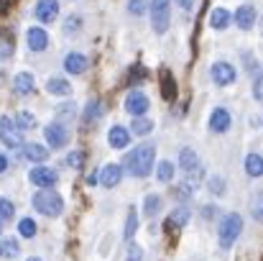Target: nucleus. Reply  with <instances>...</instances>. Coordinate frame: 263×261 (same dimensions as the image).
I'll return each mask as SVG.
<instances>
[{
	"instance_id": "nucleus-1",
	"label": "nucleus",
	"mask_w": 263,
	"mask_h": 261,
	"mask_svg": "<svg viewBox=\"0 0 263 261\" xmlns=\"http://www.w3.org/2000/svg\"><path fill=\"white\" fill-rule=\"evenodd\" d=\"M154 159H156V149L151 144H141L125 156V169L133 177H148L154 169Z\"/></svg>"
},
{
	"instance_id": "nucleus-2",
	"label": "nucleus",
	"mask_w": 263,
	"mask_h": 261,
	"mask_svg": "<svg viewBox=\"0 0 263 261\" xmlns=\"http://www.w3.org/2000/svg\"><path fill=\"white\" fill-rule=\"evenodd\" d=\"M33 207H36L39 213L49 215V218H59L62 210H64V200H62V195L54 192V189H39V192L33 195Z\"/></svg>"
},
{
	"instance_id": "nucleus-3",
	"label": "nucleus",
	"mask_w": 263,
	"mask_h": 261,
	"mask_svg": "<svg viewBox=\"0 0 263 261\" xmlns=\"http://www.w3.org/2000/svg\"><path fill=\"white\" fill-rule=\"evenodd\" d=\"M240 231H243V218H240L238 213H228V215L222 218V223H220V231H217L220 246H222V249H230V246L238 241Z\"/></svg>"
},
{
	"instance_id": "nucleus-4",
	"label": "nucleus",
	"mask_w": 263,
	"mask_h": 261,
	"mask_svg": "<svg viewBox=\"0 0 263 261\" xmlns=\"http://www.w3.org/2000/svg\"><path fill=\"white\" fill-rule=\"evenodd\" d=\"M172 21V0H154L151 3V23L156 33H166Z\"/></svg>"
},
{
	"instance_id": "nucleus-5",
	"label": "nucleus",
	"mask_w": 263,
	"mask_h": 261,
	"mask_svg": "<svg viewBox=\"0 0 263 261\" xmlns=\"http://www.w3.org/2000/svg\"><path fill=\"white\" fill-rule=\"evenodd\" d=\"M0 141H3L5 146H10V149L23 146V136H21V131H18L15 120H10L8 115H3V118H0Z\"/></svg>"
},
{
	"instance_id": "nucleus-6",
	"label": "nucleus",
	"mask_w": 263,
	"mask_h": 261,
	"mask_svg": "<svg viewBox=\"0 0 263 261\" xmlns=\"http://www.w3.org/2000/svg\"><path fill=\"white\" fill-rule=\"evenodd\" d=\"M44 136H46V144L51 149H62V146L69 144V128L64 123H49L44 128Z\"/></svg>"
},
{
	"instance_id": "nucleus-7",
	"label": "nucleus",
	"mask_w": 263,
	"mask_h": 261,
	"mask_svg": "<svg viewBox=\"0 0 263 261\" xmlns=\"http://www.w3.org/2000/svg\"><path fill=\"white\" fill-rule=\"evenodd\" d=\"M28 179H31V184H36L41 189H51L59 182V174L54 172L51 167H36V169L28 172Z\"/></svg>"
},
{
	"instance_id": "nucleus-8",
	"label": "nucleus",
	"mask_w": 263,
	"mask_h": 261,
	"mask_svg": "<svg viewBox=\"0 0 263 261\" xmlns=\"http://www.w3.org/2000/svg\"><path fill=\"white\" fill-rule=\"evenodd\" d=\"M148 108H151L148 97H146L143 92H138V90H133V92L125 97V110H128L133 118H143V115L148 113Z\"/></svg>"
},
{
	"instance_id": "nucleus-9",
	"label": "nucleus",
	"mask_w": 263,
	"mask_h": 261,
	"mask_svg": "<svg viewBox=\"0 0 263 261\" xmlns=\"http://www.w3.org/2000/svg\"><path fill=\"white\" fill-rule=\"evenodd\" d=\"M210 75H212L215 85H220V87L233 85V82H235V77H238V72H235V67H233L230 62H215Z\"/></svg>"
},
{
	"instance_id": "nucleus-10",
	"label": "nucleus",
	"mask_w": 263,
	"mask_h": 261,
	"mask_svg": "<svg viewBox=\"0 0 263 261\" xmlns=\"http://www.w3.org/2000/svg\"><path fill=\"white\" fill-rule=\"evenodd\" d=\"M59 15V0H39L36 5V18L41 23H54Z\"/></svg>"
},
{
	"instance_id": "nucleus-11",
	"label": "nucleus",
	"mask_w": 263,
	"mask_h": 261,
	"mask_svg": "<svg viewBox=\"0 0 263 261\" xmlns=\"http://www.w3.org/2000/svg\"><path fill=\"white\" fill-rule=\"evenodd\" d=\"M120 179H123V169H120L118 164H107V167H102V169H100V184H102L105 189L118 187V184H120Z\"/></svg>"
},
{
	"instance_id": "nucleus-12",
	"label": "nucleus",
	"mask_w": 263,
	"mask_h": 261,
	"mask_svg": "<svg viewBox=\"0 0 263 261\" xmlns=\"http://www.w3.org/2000/svg\"><path fill=\"white\" fill-rule=\"evenodd\" d=\"M26 41H28V49H31V51H44V49L49 46V33H46L44 28L33 26V28H28Z\"/></svg>"
},
{
	"instance_id": "nucleus-13",
	"label": "nucleus",
	"mask_w": 263,
	"mask_h": 261,
	"mask_svg": "<svg viewBox=\"0 0 263 261\" xmlns=\"http://www.w3.org/2000/svg\"><path fill=\"white\" fill-rule=\"evenodd\" d=\"M256 8L253 5H240L238 10H235V23H238V28H243V31H251L253 26H256Z\"/></svg>"
},
{
	"instance_id": "nucleus-14",
	"label": "nucleus",
	"mask_w": 263,
	"mask_h": 261,
	"mask_svg": "<svg viewBox=\"0 0 263 261\" xmlns=\"http://www.w3.org/2000/svg\"><path fill=\"white\" fill-rule=\"evenodd\" d=\"M230 123H233V118H230V113H228L225 108H215V110H212V115H210V128H212L215 133H225V131L230 128Z\"/></svg>"
},
{
	"instance_id": "nucleus-15",
	"label": "nucleus",
	"mask_w": 263,
	"mask_h": 261,
	"mask_svg": "<svg viewBox=\"0 0 263 261\" xmlns=\"http://www.w3.org/2000/svg\"><path fill=\"white\" fill-rule=\"evenodd\" d=\"M87 67H89V62H87V57H85V54L72 51V54H67V57H64V69H67L69 75H82Z\"/></svg>"
},
{
	"instance_id": "nucleus-16",
	"label": "nucleus",
	"mask_w": 263,
	"mask_h": 261,
	"mask_svg": "<svg viewBox=\"0 0 263 261\" xmlns=\"http://www.w3.org/2000/svg\"><path fill=\"white\" fill-rule=\"evenodd\" d=\"M107 144H110L112 149H125V146L130 144V131L123 128V126H112L110 133H107Z\"/></svg>"
},
{
	"instance_id": "nucleus-17",
	"label": "nucleus",
	"mask_w": 263,
	"mask_h": 261,
	"mask_svg": "<svg viewBox=\"0 0 263 261\" xmlns=\"http://www.w3.org/2000/svg\"><path fill=\"white\" fill-rule=\"evenodd\" d=\"M159 82H161V95H164V100H174L176 97V80L174 75H172V69H161L159 72Z\"/></svg>"
},
{
	"instance_id": "nucleus-18",
	"label": "nucleus",
	"mask_w": 263,
	"mask_h": 261,
	"mask_svg": "<svg viewBox=\"0 0 263 261\" xmlns=\"http://www.w3.org/2000/svg\"><path fill=\"white\" fill-rule=\"evenodd\" d=\"M33 85H36V80H33L31 72H18L15 80H13V87H15L18 95H31V92H33Z\"/></svg>"
},
{
	"instance_id": "nucleus-19",
	"label": "nucleus",
	"mask_w": 263,
	"mask_h": 261,
	"mask_svg": "<svg viewBox=\"0 0 263 261\" xmlns=\"http://www.w3.org/2000/svg\"><path fill=\"white\" fill-rule=\"evenodd\" d=\"M23 156L28 162H46L49 159V149L41 144H23Z\"/></svg>"
},
{
	"instance_id": "nucleus-20",
	"label": "nucleus",
	"mask_w": 263,
	"mask_h": 261,
	"mask_svg": "<svg viewBox=\"0 0 263 261\" xmlns=\"http://www.w3.org/2000/svg\"><path fill=\"white\" fill-rule=\"evenodd\" d=\"M189 210L186 207H179V210H174L169 218H166V231H179V228H184L186 223H189Z\"/></svg>"
},
{
	"instance_id": "nucleus-21",
	"label": "nucleus",
	"mask_w": 263,
	"mask_h": 261,
	"mask_svg": "<svg viewBox=\"0 0 263 261\" xmlns=\"http://www.w3.org/2000/svg\"><path fill=\"white\" fill-rule=\"evenodd\" d=\"M230 21H233V15H230L228 10H222V8H215V10L210 13V26H212L215 31H225V28L230 26Z\"/></svg>"
},
{
	"instance_id": "nucleus-22",
	"label": "nucleus",
	"mask_w": 263,
	"mask_h": 261,
	"mask_svg": "<svg viewBox=\"0 0 263 261\" xmlns=\"http://www.w3.org/2000/svg\"><path fill=\"white\" fill-rule=\"evenodd\" d=\"M179 167H181V172H194L197 167H199V159H197V154H194V149H181L179 151Z\"/></svg>"
},
{
	"instance_id": "nucleus-23",
	"label": "nucleus",
	"mask_w": 263,
	"mask_h": 261,
	"mask_svg": "<svg viewBox=\"0 0 263 261\" xmlns=\"http://www.w3.org/2000/svg\"><path fill=\"white\" fill-rule=\"evenodd\" d=\"M46 92H49V95H69V92H72V85H69L64 77H51V80L46 82Z\"/></svg>"
},
{
	"instance_id": "nucleus-24",
	"label": "nucleus",
	"mask_w": 263,
	"mask_h": 261,
	"mask_svg": "<svg viewBox=\"0 0 263 261\" xmlns=\"http://www.w3.org/2000/svg\"><path fill=\"white\" fill-rule=\"evenodd\" d=\"M246 172L251 174V177H263V156L251 154V156L246 159Z\"/></svg>"
},
{
	"instance_id": "nucleus-25",
	"label": "nucleus",
	"mask_w": 263,
	"mask_h": 261,
	"mask_svg": "<svg viewBox=\"0 0 263 261\" xmlns=\"http://www.w3.org/2000/svg\"><path fill=\"white\" fill-rule=\"evenodd\" d=\"M18 256V241L15 238H3L0 241V259H13Z\"/></svg>"
},
{
	"instance_id": "nucleus-26",
	"label": "nucleus",
	"mask_w": 263,
	"mask_h": 261,
	"mask_svg": "<svg viewBox=\"0 0 263 261\" xmlns=\"http://www.w3.org/2000/svg\"><path fill=\"white\" fill-rule=\"evenodd\" d=\"M13 57V33L10 31H0V59Z\"/></svg>"
},
{
	"instance_id": "nucleus-27",
	"label": "nucleus",
	"mask_w": 263,
	"mask_h": 261,
	"mask_svg": "<svg viewBox=\"0 0 263 261\" xmlns=\"http://www.w3.org/2000/svg\"><path fill=\"white\" fill-rule=\"evenodd\" d=\"M100 115H102V102H100V100H89L87 108H85V115H82L85 123H95Z\"/></svg>"
},
{
	"instance_id": "nucleus-28",
	"label": "nucleus",
	"mask_w": 263,
	"mask_h": 261,
	"mask_svg": "<svg viewBox=\"0 0 263 261\" xmlns=\"http://www.w3.org/2000/svg\"><path fill=\"white\" fill-rule=\"evenodd\" d=\"M15 126H18V131H21V133H23V131H31V128L36 126V118H33V113H28V110L18 113V118H15Z\"/></svg>"
},
{
	"instance_id": "nucleus-29",
	"label": "nucleus",
	"mask_w": 263,
	"mask_h": 261,
	"mask_svg": "<svg viewBox=\"0 0 263 261\" xmlns=\"http://www.w3.org/2000/svg\"><path fill=\"white\" fill-rule=\"evenodd\" d=\"M161 210V197L159 195H146V202H143V213L148 218H154L156 213Z\"/></svg>"
},
{
	"instance_id": "nucleus-30",
	"label": "nucleus",
	"mask_w": 263,
	"mask_h": 261,
	"mask_svg": "<svg viewBox=\"0 0 263 261\" xmlns=\"http://www.w3.org/2000/svg\"><path fill=\"white\" fill-rule=\"evenodd\" d=\"M133 136H148L151 133V128H154V123L151 120H146V118H133Z\"/></svg>"
},
{
	"instance_id": "nucleus-31",
	"label": "nucleus",
	"mask_w": 263,
	"mask_h": 261,
	"mask_svg": "<svg viewBox=\"0 0 263 261\" xmlns=\"http://www.w3.org/2000/svg\"><path fill=\"white\" fill-rule=\"evenodd\" d=\"M136 228H138V213H136V207H130L128 220H125V241H130L136 236Z\"/></svg>"
},
{
	"instance_id": "nucleus-32",
	"label": "nucleus",
	"mask_w": 263,
	"mask_h": 261,
	"mask_svg": "<svg viewBox=\"0 0 263 261\" xmlns=\"http://www.w3.org/2000/svg\"><path fill=\"white\" fill-rule=\"evenodd\" d=\"M18 233H21L23 238H33V236H36V220L23 218V220L18 223Z\"/></svg>"
},
{
	"instance_id": "nucleus-33",
	"label": "nucleus",
	"mask_w": 263,
	"mask_h": 261,
	"mask_svg": "<svg viewBox=\"0 0 263 261\" xmlns=\"http://www.w3.org/2000/svg\"><path fill=\"white\" fill-rule=\"evenodd\" d=\"M13 215H15V205H13L10 200L0 197V223H5V220H13Z\"/></svg>"
},
{
	"instance_id": "nucleus-34",
	"label": "nucleus",
	"mask_w": 263,
	"mask_h": 261,
	"mask_svg": "<svg viewBox=\"0 0 263 261\" xmlns=\"http://www.w3.org/2000/svg\"><path fill=\"white\" fill-rule=\"evenodd\" d=\"M74 118V105L72 102H64L57 108V123H64V120H72Z\"/></svg>"
},
{
	"instance_id": "nucleus-35",
	"label": "nucleus",
	"mask_w": 263,
	"mask_h": 261,
	"mask_svg": "<svg viewBox=\"0 0 263 261\" xmlns=\"http://www.w3.org/2000/svg\"><path fill=\"white\" fill-rule=\"evenodd\" d=\"M251 213H253V218L263 223V192H258L253 200H251Z\"/></svg>"
},
{
	"instance_id": "nucleus-36",
	"label": "nucleus",
	"mask_w": 263,
	"mask_h": 261,
	"mask_svg": "<svg viewBox=\"0 0 263 261\" xmlns=\"http://www.w3.org/2000/svg\"><path fill=\"white\" fill-rule=\"evenodd\" d=\"M207 187H210L212 195H222V192H225V179H222L220 174H215V177L207 179Z\"/></svg>"
},
{
	"instance_id": "nucleus-37",
	"label": "nucleus",
	"mask_w": 263,
	"mask_h": 261,
	"mask_svg": "<svg viewBox=\"0 0 263 261\" xmlns=\"http://www.w3.org/2000/svg\"><path fill=\"white\" fill-rule=\"evenodd\" d=\"M80 26H82V18H80V15H69V18L64 21V33L72 36V33L80 31Z\"/></svg>"
},
{
	"instance_id": "nucleus-38",
	"label": "nucleus",
	"mask_w": 263,
	"mask_h": 261,
	"mask_svg": "<svg viewBox=\"0 0 263 261\" xmlns=\"http://www.w3.org/2000/svg\"><path fill=\"white\" fill-rule=\"evenodd\" d=\"M146 10H148V0H128V13L143 15Z\"/></svg>"
},
{
	"instance_id": "nucleus-39",
	"label": "nucleus",
	"mask_w": 263,
	"mask_h": 261,
	"mask_svg": "<svg viewBox=\"0 0 263 261\" xmlns=\"http://www.w3.org/2000/svg\"><path fill=\"white\" fill-rule=\"evenodd\" d=\"M156 174H159V182H172V177H174V167H172L169 162H161Z\"/></svg>"
},
{
	"instance_id": "nucleus-40",
	"label": "nucleus",
	"mask_w": 263,
	"mask_h": 261,
	"mask_svg": "<svg viewBox=\"0 0 263 261\" xmlns=\"http://www.w3.org/2000/svg\"><path fill=\"white\" fill-rule=\"evenodd\" d=\"M67 164H69L72 169H82V167H85V154H82V151H72V154L67 156Z\"/></svg>"
},
{
	"instance_id": "nucleus-41",
	"label": "nucleus",
	"mask_w": 263,
	"mask_h": 261,
	"mask_svg": "<svg viewBox=\"0 0 263 261\" xmlns=\"http://www.w3.org/2000/svg\"><path fill=\"white\" fill-rule=\"evenodd\" d=\"M174 197H176V200H189V197H192V187H189L186 182L176 184V187H174Z\"/></svg>"
},
{
	"instance_id": "nucleus-42",
	"label": "nucleus",
	"mask_w": 263,
	"mask_h": 261,
	"mask_svg": "<svg viewBox=\"0 0 263 261\" xmlns=\"http://www.w3.org/2000/svg\"><path fill=\"white\" fill-rule=\"evenodd\" d=\"M143 259V249L141 246H128V254H125V261H141Z\"/></svg>"
},
{
	"instance_id": "nucleus-43",
	"label": "nucleus",
	"mask_w": 263,
	"mask_h": 261,
	"mask_svg": "<svg viewBox=\"0 0 263 261\" xmlns=\"http://www.w3.org/2000/svg\"><path fill=\"white\" fill-rule=\"evenodd\" d=\"M143 77H146V69H143L141 64H136V67H133V72H130V82L136 85V82H138V80H143Z\"/></svg>"
},
{
	"instance_id": "nucleus-44",
	"label": "nucleus",
	"mask_w": 263,
	"mask_h": 261,
	"mask_svg": "<svg viewBox=\"0 0 263 261\" xmlns=\"http://www.w3.org/2000/svg\"><path fill=\"white\" fill-rule=\"evenodd\" d=\"M253 97H256L258 102H263V75L256 80V85H253Z\"/></svg>"
},
{
	"instance_id": "nucleus-45",
	"label": "nucleus",
	"mask_w": 263,
	"mask_h": 261,
	"mask_svg": "<svg viewBox=\"0 0 263 261\" xmlns=\"http://www.w3.org/2000/svg\"><path fill=\"white\" fill-rule=\"evenodd\" d=\"M176 5H181L184 10H189V8H194V0H176Z\"/></svg>"
},
{
	"instance_id": "nucleus-46",
	"label": "nucleus",
	"mask_w": 263,
	"mask_h": 261,
	"mask_svg": "<svg viewBox=\"0 0 263 261\" xmlns=\"http://www.w3.org/2000/svg\"><path fill=\"white\" fill-rule=\"evenodd\" d=\"M97 182H100V177H97V174H95V172H92V174H87V184H89V187H95Z\"/></svg>"
},
{
	"instance_id": "nucleus-47",
	"label": "nucleus",
	"mask_w": 263,
	"mask_h": 261,
	"mask_svg": "<svg viewBox=\"0 0 263 261\" xmlns=\"http://www.w3.org/2000/svg\"><path fill=\"white\" fill-rule=\"evenodd\" d=\"M5 169H8V159H5V156L0 154V174L5 172Z\"/></svg>"
},
{
	"instance_id": "nucleus-48",
	"label": "nucleus",
	"mask_w": 263,
	"mask_h": 261,
	"mask_svg": "<svg viewBox=\"0 0 263 261\" xmlns=\"http://www.w3.org/2000/svg\"><path fill=\"white\" fill-rule=\"evenodd\" d=\"M28 261H41V259H28Z\"/></svg>"
},
{
	"instance_id": "nucleus-49",
	"label": "nucleus",
	"mask_w": 263,
	"mask_h": 261,
	"mask_svg": "<svg viewBox=\"0 0 263 261\" xmlns=\"http://www.w3.org/2000/svg\"><path fill=\"white\" fill-rule=\"evenodd\" d=\"M0 231H3V228H0Z\"/></svg>"
}]
</instances>
